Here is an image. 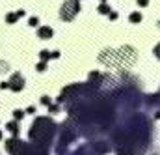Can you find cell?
<instances>
[{"instance_id": "1", "label": "cell", "mask_w": 160, "mask_h": 155, "mask_svg": "<svg viewBox=\"0 0 160 155\" xmlns=\"http://www.w3.org/2000/svg\"><path fill=\"white\" fill-rule=\"evenodd\" d=\"M110 138L118 155H145L151 142V121L145 114L130 110L123 123L114 125Z\"/></svg>"}, {"instance_id": "2", "label": "cell", "mask_w": 160, "mask_h": 155, "mask_svg": "<svg viewBox=\"0 0 160 155\" xmlns=\"http://www.w3.org/2000/svg\"><path fill=\"white\" fill-rule=\"evenodd\" d=\"M58 133H60V129H58V125L50 118L41 116V118L34 120L28 136H30V142L34 146H38L39 150L48 152V148L52 146V142H54V138H56Z\"/></svg>"}, {"instance_id": "3", "label": "cell", "mask_w": 160, "mask_h": 155, "mask_svg": "<svg viewBox=\"0 0 160 155\" xmlns=\"http://www.w3.org/2000/svg\"><path fill=\"white\" fill-rule=\"evenodd\" d=\"M134 52L132 47H125V49H119V51H104L101 56H99V62L110 66V67H128L132 66L136 60H127V54Z\"/></svg>"}, {"instance_id": "4", "label": "cell", "mask_w": 160, "mask_h": 155, "mask_svg": "<svg viewBox=\"0 0 160 155\" xmlns=\"http://www.w3.org/2000/svg\"><path fill=\"white\" fill-rule=\"evenodd\" d=\"M78 11H80L78 0H67V2L62 6V9H60V19L65 21V23H71V21L78 15Z\"/></svg>"}, {"instance_id": "5", "label": "cell", "mask_w": 160, "mask_h": 155, "mask_svg": "<svg viewBox=\"0 0 160 155\" xmlns=\"http://www.w3.org/2000/svg\"><path fill=\"white\" fill-rule=\"evenodd\" d=\"M8 82H9V90H11V92H21V90L24 88V77H22L21 73H13Z\"/></svg>"}, {"instance_id": "6", "label": "cell", "mask_w": 160, "mask_h": 155, "mask_svg": "<svg viewBox=\"0 0 160 155\" xmlns=\"http://www.w3.org/2000/svg\"><path fill=\"white\" fill-rule=\"evenodd\" d=\"M73 155H101V153H97V152H95V148H93L91 144H84V146L78 148Z\"/></svg>"}, {"instance_id": "7", "label": "cell", "mask_w": 160, "mask_h": 155, "mask_svg": "<svg viewBox=\"0 0 160 155\" xmlns=\"http://www.w3.org/2000/svg\"><path fill=\"white\" fill-rule=\"evenodd\" d=\"M38 36H39L41 39H50L52 36H54V30H52L50 26H39Z\"/></svg>"}, {"instance_id": "8", "label": "cell", "mask_w": 160, "mask_h": 155, "mask_svg": "<svg viewBox=\"0 0 160 155\" xmlns=\"http://www.w3.org/2000/svg\"><path fill=\"white\" fill-rule=\"evenodd\" d=\"M24 15V9H19V11H15V13H9V15H6V21L9 23V24H13L17 19H21Z\"/></svg>"}, {"instance_id": "9", "label": "cell", "mask_w": 160, "mask_h": 155, "mask_svg": "<svg viewBox=\"0 0 160 155\" xmlns=\"http://www.w3.org/2000/svg\"><path fill=\"white\" fill-rule=\"evenodd\" d=\"M6 127H8V131H9L13 136H17V135H19V123H17V120H15V121H9Z\"/></svg>"}, {"instance_id": "10", "label": "cell", "mask_w": 160, "mask_h": 155, "mask_svg": "<svg viewBox=\"0 0 160 155\" xmlns=\"http://www.w3.org/2000/svg\"><path fill=\"white\" fill-rule=\"evenodd\" d=\"M142 19H143V17H142L140 11H134V13H130V17H128L130 23H142Z\"/></svg>"}, {"instance_id": "11", "label": "cell", "mask_w": 160, "mask_h": 155, "mask_svg": "<svg viewBox=\"0 0 160 155\" xmlns=\"http://www.w3.org/2000/svg\"><path fill=\"white\" fill-rule=\"evenodd\" d=\"M99 13H102V15H110V6H108L106 2H102V4L99 6Z\"/></svg>"}, {"instance_id": "12", "label": "cell", "mask_w": 160, "mask_h": 155, "mask_svg": "<svg viewBox=\"0 0 160 155\" xmlns=\"http://www.w3.org/2000/svg\"><path fill=\"white\" fill-rule=\"evenodd\" d=\"M39 58L43 60V62H47V60H50V58H52V52H48V51H41Z\"/></svg>"}, {"instance_id": "13", "label": "cell", "mask_w": 160, "mask_h": 155, "mask_svg": "<svg viewBox=\"0 0 160 155\" xmlns=\"http://www.w3.org/2000/svg\"><path fill=\"white\" fill-rule=\"evenodd\" d=\"M13 116H15V120L19 121V120H22V118H24V112H22V110H15V112H13Z\"/></svg>"}, {"instance_id": "14", "label": "cell", "mask_w": 160, "mask_h": 155, "mask_svg": "<svg viewBox=\"0 0 160 155\" xmlns=\"http://www.w3.org/2000/svg\"><path fill=\"white\" fill-rule=\"evenodd\" d=\"M45 69H47V62L41 60L39 64H38V71H45Z\"/></svg>"}, {"instance_id": "15", "label": "cell", "mask_w": 160, "mask_h": 155, "mask_svg": "<svg viewBox=\"0 0 160 155\" xmlns=\"http://www.w3.org/2000/svg\"><path fill=\"white\" fill-rule=\"evenodd\" d=\"M48 110H50L52 114H56V112L60 110V107H58V105H48Z\"/></svg>"}, {"instance_id": "16", "label": "cell", "mask_w": 160, "mask_h": 155, "mask_svg": "<svg viewBox=\"0 0 160 155\" xmlns=\"http://www.w3.org/2000/svg\"><path fill=\"white\" fill-rule=\"evenodd\" d=\"M38 24H39V19L38 17H32L30 19V26H38Z\"/></svg>"}, {"instance_id": "17", "label": "cell", "mask_w": 160, "mask_h": 155, "mask_svg": "<svg viewBox=\"0 0 160 155\" xmlns=\"http://www.w3.org/2000/svg\"><path fill=\"white\" fill-rule=\"evenodd\" d=\"M41 103L48 107V105H50V97H47V95H43V97H41Z\"/></svg>"}, {"instance_id": "18", "label": "cell", "mask_w": 160, "mask_h": 155, "mask_svg": "<svg viewBox=\"0 0 160 155\" xmlns=\"http://www.w3.org/2000/svg\"><path fill=\"white\" fill-rule=\"evenodd\" d=\"M153 52H155V56H157V58L160 60V43L157 45V47H155V51H153Z\"/></svg>"}, {"instance_id": "19", "label": "cell", "mask_w": 160, "mask_h": 155, "mask_svg": "<svg viewBox=\"0 0 160 155\" xmlns=\"http://www.w3.org/2000/svg\"><path fill=\"white\" fill-rule=\"evenodd\" d=\"M0 90H9V82H2L0 84Z\"/></svg>"}, {"instance_id": "20", "label": "cell", "mask_w": 160, "mask_h": 155, "mask_svg": "<svg viewBox=\"0 0 160 155\" xmlns=\"http://www.w3.org/2000/svg\"><path fill=\"white\" fill-rule=\"evenodd\" d=\"M138 2V6H147L149 4V0H136Z\"/></svg>"}, {"instance_id": "21", "label": "cell", "mask_w": 160, "mask_h": 155, "mask_svg": "<svg viewBox=\"0 0 160 155\" xmlns=\"http://www.w3.org/2000/svg\"><path fill=\"white\" fill-rule=\"evenodd\" d=\"M110 19H118V13L116 11H110Z\"/></svg>"}, {"instance_id": "22", "label": "cell", "mask_w": 160, "mask_h": 155, "mask_svg": "<svg viewBox=\"0 0 160 155\" xmlns=\"http://www.w3.org/2000/svg\"><path fill=\"white\" fill-rule=\"evenodd\" d=\"M26 112H30V114H32V112H36V107H28V109H26Z\"/></svg>"}, {"instance_id": "23", "label": "cell", "mask_w": 160, "mask_h": 155, "mask_svg": "<svg viewBox=\"0 0 160 155\" xmlns=\"http://www.w3.org/2000/svg\"><path fill=\"white\" fill-rule=\"evenodd\" d=\"M0 140H2V131H0Z\"/></svg>"}, {"instance_id": "24", "label": "cell", "mask_w": 160, "mask_h": 155, "mask_svg": "<svg viewBox=\"0 0 160 155\" xmlns=\"http://www.w3.org/2000/svg\"><path fill=\"white\" fill-rule=\"evenodd\" d=\"M155 155H160V153H155Z\"/></svg>"}, {"instance_id": "25", "label": "cell", "mask_w": 160, "mask_h": 155, "mask_svg": "<svg viewBox=\"0 0 160 155\" xmlns=\"http://www.w3.org/2000/svg\"><path fill=\"white\" fill-rule=\"evenodd\" d=\"M102 2H106V0H102Z\"/></svg>"}]
</instances>
